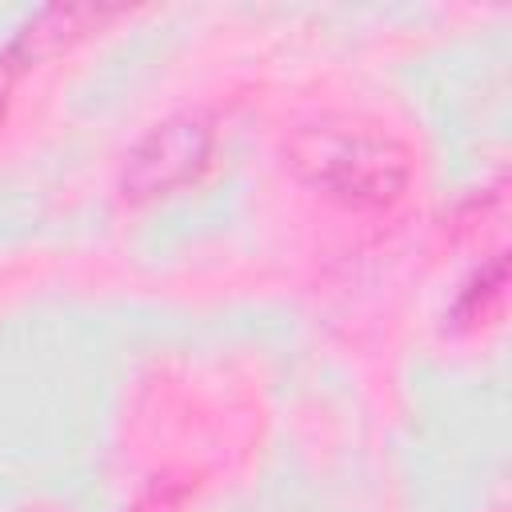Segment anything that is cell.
Wrapping results in <instances>:
<instances>
[{
    "label": "cell",
    "instance_id": "3",
    "mask_svg": "<svg viewBox=\"0 0 512 512\" xmlns=\"http://www.w3.org/2000/svg\"><path fill=\"white\" fill-rule=\"evenodd\" d=\"M28 68V60L8 44L4 52H0V116H4V104H8V92H12V84H16V76Z\"/></svg>",
    "mask_w": 512,
    "mask_h": 512
},
{
    "label": "cell",
    "instance_id": "1",
    "mask_svg": "<svg viewBox=\"0 0 512 512\" xmlns=\"http://www.w3.org/2000/svg\"><path fill=\"white\" fill-rule=\"evenodd\" d=\"M284 164L300 184L344 208H388L412 180V152L368 120H316L284 140Z\"/></svg>",
    "mask_w": 512,
    "mask_h": 512
},
{
    "label": "cell",
    "instance_id": "2",
    "mask_svg": "<svg viewBox=\"0 0 512 512\" xmlns=\"http://www.w3.org/2000/svg\"><path fill=\"white\" fill-rule=\"evenodd\" d=\"M212 144H216V124L200 108L160 120L124 160V176H120L124 200L144 204L180 192L204 172Z\"/></svg>",
    "mask_w": 512,
    "mask_h": 512
}]
</instances>
